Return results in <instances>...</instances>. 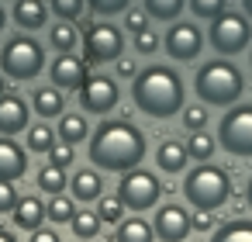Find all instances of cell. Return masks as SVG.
<instances>
[{
  "mask_svg": "<svg viewBox=\"0 0 252 242\" xmlns=\"http://www.w3.org/2000/svg\"><path fill=\"white\" fill-rule=\"evenodd\" d=\"M90 163L107 173H128L145 159V135L131 121H100L90 135Z\"/></svg>",
  "mask_w": 252,
  "mask_h": 242,
  "instance_id": "1",
  "label": "cell"
},
{
  "mask_svg": "<svg viewBox=\"0 0 252 242\" xmlns=\"http://www.w3.org/2000/svg\"><path fill=\"white\" fill-rule=\"evenodd\" d=\"M131 101L142 114L149 118H173L176 111H183L187 94H183V80L176 69L169 66H149L138 69L131 76Z\"/></svg>",
  "mask_w": 252,
  "mask_h": 242,
  "instance_id": "2",
  "label": "cell"
},
{
  "mask_svg": "<svg viewBox=\"0 0 252 242\" xmlns=\"http://www.w3.org/2000/svg\"><path fill=\"white\" fill-rule=\"evenodd\" d=\"M193 90H197V101L207 107H235L238 97L245 94V76L235 63H228L221 56V59H211L197 69Z\"/></svg>",
  "mask_w": 252,
  "mask_h": 242,
  "instance_id": "3",
  "label": "cell"
},
{
  "mask_svg": "<svg viewBox=\"0 0 252 242\" xmlns=\"http://www.w3.org/2000/svg\"><path fill=\"white\" fill-rule=\"evenodd\" d=\"M183 194L197 211H218L231 197V176L214 163H197L183 180Z\"/></svg>",
  "mask_w": 252,
  "mask_h": 242,
  "instance_id": "4",
  "label": "cell"
},
{
  "mask_svg": "<svg viewBox=\"0 0 252 242\" xmlns=\"http://www.w3.org/2000/svg\"><path fill=\"white\" fill-rule=\"evenodd\" d=\"M42 69H45V49L28 35H14L0 49V73H7L11 80H35Z\"/></svg>",
  "mask_w": 252,
  "mask_h": 242,
  "instance_id": "5",
  "label": "cell"
},
{
  "mask_svg": "<svg viewBox=\"0 0 252 242\" xmlns=\"http://www.w3.org/2000/svg\"><path fill=\"white\" fill-rule=\"evenodd\" d=\"M83 63L87 66H104V63H118L125 56V35L107 25V21H83Z\"/></svg>",
  "mask_w": 252,
  "mask_h": 242,
  "instance_id": "6",
  "label": "cell"
},
{
  "mask_svg": "<svg viewBox=\"0 0 252 242\" xmlns=\"http://www.w3.org/2000/svg\"><path fill=\"white\" fill-rule=\"evenodd\" d=\"M218 145L228 156L238 159H252V104H235L228 107V114L218 121Z\"/></svg>",
  "mask_w": 252,
  "mask_h": 242,
  "instance_id": "7",
  "label": "cell"
},
{
  "mask_svg": "<svg viewBox=\"0 0 252 242\" xmlns=\"http://www.w3.org/2000/svg\"><path fill=\"white\" fill-rule=\"evenodd\" d=\"M207 42H211V49L221 52V56H238L245 45H252V21H249L245 14L221 11V14L211 21Z\"/></svg>",
  "mask_w": 252,
  "mask_h": 242,
  "instance_id": "8",
  "label": "cell"
},
{
  "mask_svg": "<svg viewBox=\"0 0 252 242\" xmlns=\"http://www.w3.org/2000/svg\"><path fill=\"white\" fill-rule=\"evenodd\" d=\"M118 197H121V204L128 207V211H149V207H156L159 204V197H162V183H159V176L156 173H149V170H128V173H121V183H118Z\"/></svg>",
  "mask_w": 252,
  "mask_h": 242,
  "instance_id": "9",
  "label": "cell"
},
{
  "mask_svg": "<svg viewBox=\"0 0 252 242\" xmlns=\"http://www.w3.org/2000/svg\"><path fill=\"white\" fill-rule=\"evenodd\" d=\"M76 101L83 107V114H111L121 101V90L114 83V76L107 73H87V80L76 90Z\"/></svg>",
  "mask_w": 252,
  "mask_h": 242,
  "instance_id": "10",
  "label": "cell"
},
{
  "mask_svg": "<svg viewBox=\"0 0 252 242\" xmlns=\"http://www.w3.org/2000/svg\"><path fill=\"white\" fill-rule=\"evenodd\" d=\"M162 49L176 63H193L204 49V32L193 21H169V32L162 38Z\"/></svg>",
  "mask_w": 252,
  "mask_h": 242,
  "instance_id": "11",
  "label": "cell"
},
{
  "mask_svg": "<svg viewBox=\"0 0 252 242\" xmlns=\"http://www.w3.org/2000/svg\"><path fill=\"white\" fill-rule=\"evenodd\" d=\"M152 232H156V239H162V242H183V239H190V211L183 207V204H176V201H169V204H162L159 211H156V225H152Z\"/></svg>",
  "mask_w": 252,
  "mask_h": 242,
  "instance_id": "12",
  "label": "cell"
},
{
  "mask_svg": "<svg viewBox=\"0 0 252 242\" xmlns=\"http://www.w3.org/2000/svg\"><path fill=\"white\" fill-rule=\"evenodd\" d=\"M49 76H52V87H59L63 94L66 90H80V83L87 80V63L83 56H73V52H59L49 66Z\"/></svg>",
  "mask_w": 252,
  "mask_h": 242,
  "instance_id": "13",
  "label": "cell"
},
{
  "mask_svg": "<svg viewBox=\"0 0 252 242\" xmlns=\"http://www.w3.org/2000/svg\"><path fill=\"white\" fill-rule=\"evenodd\" d=\"M28 121H32V107H28L25 97H18V94H0V135L11 138V135L25 132Z\"/></svg>",
  "mask_w": 252,
  "mask_h": 242,
  "instance_id": "14",
  "label": "cell"
},
{
  "mask_svg": "<svg viewBox=\"0 0 252 242\" xmlns=\"http://www.w3.org/2000/svg\"><path fill=\"white\" fill-rule=\"evenodd\" d=\"M25 152H28V149H21L14 138L0 135V180L14 183V180H21V176L28 173V156H25Z\"/></svg>",
  "mask_w": 252,
  "mask_h": 242,
  "instance_id": "15",
  "label": "cell"
},
{
  "mask_svg": "<svg viewBox=\"0 0 252 242\" xmlns=\"http://www.w3.org/2000/svg\"><path fill=\"white\" fill-rule=\"evenodd\" d=\"M69 197L73 201H83V204H90V201H100L104 197V180H100V173L97 170H76L73 173V180H69Z\"/></svg>",
  "mask_w": 252,
  "mask_h": 242,
  "instance_id": "16",
  "label": "cell"
},
{
  "mask_svg": "<svg viewBox=\"0 0 252 242\" xmlns=\"http://www.w3.org/2000/svg\"><path fill=\"white\" fill-rule=\"evenodd\" d=\"M11 14H14V25H18V28L38 32V28L49 21V4H45V0H14Z\"/></svg>",
  "mask_w": 252,
  "mask_h": 242,
  "instance_id": "17",
  "label": "cell"
},
{
  "mask_svg": "<svg viewBox=\"0 0 252 242\" xmlns=\"http://www.w3.org/2000/svg\"><path fill=\"white\" fill-rule=\"evenodd\" d=\"M11 218H14V225H18V228L35 232V228H42V221H45V204H42L35 194L18 197V204H14V211H11Z\"/></svg>",
  "mask_w": 252,
  "mask_h": 242,
  "instance_id": "18",
  "label": "cell"
},
{
  "mask_svg": "<svg viewBox=\"0 0 252 242\" xmlns=\"http://www.w3.org/2000/svg\"><path fill=\"white\" fill-rule=\"evenodd\" d=\"M156 163L162 173H183L187 163H190V152H187V142H176V138H166L156 152Z\"/></svg>",
  "mask_w": 252,
  "mask_h": 242,
  "instance_id": "19",
  "label": "cell"
},
{
  "mask_svg": "<svg viewBox=\"0 0 252 242\" xmlns=\"http://www.w3.org/2000/svg\"><path fill=\"white\" fill-rule=\"evenodd\" d=\"M32 107L38 118H59L66 111V94L59 87H38L32 94Z\"/></svg>",
  "mask_w": 252,
  "mask_h": 242,
  "instance_id": "20",
  "label": "cell"
},
{
  "mask_svg": "<svg viewBox=\"0 0 252 242\" xmlns=\"http://www.w3.org/2000/svg\"><path fill=\"white\" fill-rule=\"evenodd\" d=\"M56 135H59L66 145L87 142V138H90V121H87V114H69V111H63V114H59V125H56Z\"/></svg>",
  "mask_w": 252,
  "mask_h": 242,
  "instance_id": "21",
  "label": "cell"
},
{
  "mask_svg": "<svg viewBox=\"0 0 252 242\" xmlns=\"http://www.w3.org/2000/svg\"><path fill=\"white\" fill-rule=\"evenodd\" d=\"M114 242H156V232L145 218H121L118 232H114Z\"/></svg>",
  "mask_w": 252,
  "mask_h": 242,
  "instance_id": "22",
  "label": "cell"
},
{
  "mask_svg": "<svg viewBox=\"0 0 252 242\" xmlns=\"http://www.w3.org/2000/svg\"><path fill=\"white\" fill-rule=\"evenodd\" d=\"M49 45H52L56 52H73V49L80 45V28H76V21H59V25H52Z\"/></svg>",
  "mask_w": 252,
  "mask_h": 242,
  "instance_id": "23",
  "label": "cell"
},
{
  "mask_svg": "<svg viewBox=\"0 0 252 242\" xmlns=\"http://www.w3.org/2000/svg\"><path fill=\"white\" fill-rule=\"evenodd\" d=\"M211 242H252V221L249 218H235L228 225H218Z\"/></svg>",
  "mask_w": 252,
  "mask_h": 242,
  "instance_id": "24",
  "label": "cell"
},
{
  "mask_svg": "<svg viewBox=\"0 0 252 242\" xmlns=\"http://www.w3.org/2000/svg\"><path fill=\"white\" fill-rule=\"evenodd\" d=\"M100 225H104L100 214L90 211V207L87 211H73V218H69V228H73L76 239H97L100 235Z\"/></svg>",
  "mask_w": 252,
  "mask_h": 242,
  "instance_id": "25",
  "label": "cell"
},
{
  "mask_svg": "<svg viewBox=\"0 0 252 242\" xmlns=\"http://www.w3.org/2000/svg\"><path fill=\"white\" fill-rule=\"evenodd\" d=\"M28 132V142H25V149L28 152H35V156H49V149L56 145V128H49V125H28L25 128Z\"/></svg>",
  "mask_w": 252,
  "mask_h": 242,
  "instance_id": "26",
  "label": "cell"
},
{
  "mask_svg": "<svg viewBox=\"0 0 252 242\" xmlns=\"http://www.w3.org/2000/svg\"><path fill=\"white\" fill-rule=\"evenodd\" d=\"M214 149H218V138H214L207 128H200V132H190V142H187V152H190V159H197V163H207V159L214 156Z\"/></svg>",
  "mask_w": 252,
  "mask_h": 242,
  "instance_id": "27",
  "label": "cell"
},
{
  "mask_svg": "<svg viewBox=\"0 0 252 242\" xmlns=\"http://www.w3.org/2000/svg\"><path fill=\"white\" fill-rule=\"evenodd\" d=\"M38 187L52 197V194H63L66 187H69V176H66V170L63 166H45V170H38Z\"/></svg>",
  "mask_w": 252,
  "mask_h": 242,
  "instance_id": "28",
  "label": "cell"
},
{
  "mask_svg": "<svg viewBox=\"0 0 252 242\" xmlns=\"http://www.w3.org/2000/svg\"><path fill=\"white\" fill-rule=\"evenodd\" d=\"M142 11L156 21H176L183 14V0H145Z\"/></svg>",
  "mask_w": 252,
  "mask_h": 242,
  "instance_id": "29",
  "label": "cell"
},
{
  "mask_svg": "<svg viewBox=\"0 0 252 242\" xmlns=\"http://www.w3.org/2000/svg\"><path fill=\"white\" fill-rule=\"evenodd\" d=\"M73 211H76V204H73V197H66V194H52V201L45 204V218L56 221V225H66V221L73 218Z\"/></svg>",
  "mask_w": 252,
  "mask_h": 242,
  "instance_id": "30",
  "label": "cell"
},
{
  "mask_svg": "<svg viewBox=\"0 0 252 242\" xmlns=\"http://www.w3.org/2000/svg\"><path fill=\"white\" fill-rule=\"evenodd\" d=\"M125 211H128V207L121 204V197H118V194H111V197H100V201H97V214H100V221H104V225H118V221L125 218Z\"/></svg>",
  "mask_w": 252,
  "mask_h": 242,
  "instance_id": "31",
  "label": "cell"
},
{
  "mask_svg": "<svg viewBox=\"0 0 252 242\" xmlns=\"http://www.w3.org/2000/svg\"><path fill=\"white\" fill-rule=\"evenodd\" d=\"M83 7H87V0H49V11L59 21H80Z\"/></svg>",
  "mask_w": 252,
  "mask_h": 242,
  "instance_id": "32",
  "label": "cell"
},
{
  "mask_svg": "<svg viewBox=\"0 0 252 242\" xmlns=\"http://www.w3.org/2000/svg\"><path fill=\"white\" fill-rule=\"evenodd\" d=\"M183 128H190V132H200L204 125H207V104H200V101H190V104H183Z\"/></svg>",
  "mask_w": 252,
  "mask_h": 242,
  "instance_id": "33",
  "label": "cell"
},
{
  "mask_svg": "<svg viewBox=\"0 0 252 242\" xmlns=\"http://www.w3.org/2000/svg\"><path fill=\"white\" fill-rule=\"evenodd\" d=\"M221 11H224V0H190V14H193V18L214 21Z\"/></svg>",
  "mask_w": 252,
  "mask_h": 242,
  "instance_id": "34",
  "label": "cell"
},
{
  "mask_svg": "<svg viewBox=\"0 0 252 242\" xmlns=\"http://www.w3.org/2000/svg\"><path fill=\"white\" fill-rule=\"evenodd\" d=\"M87 4H90L94 14H100V18H114V14H121V11L131 7V0H87Z\"/></svg>",
  "mask_w": 252,
  "mask_h": 242,
  "instance_id": "35",
  "label": "cell"
},
{
  "mask_svg": "<svg viewBox=\"0 0 252 242\" xmlns=\"http://www.w3.org/2000/svg\"><path fill=\"white\" fill-rule=\"evenodd\" d=\"M73 156H76V152H73V145H66V142H59V145L49 149V163H52V166H63V170L73 163Z\"/></svg>",
  "mask_w": 252,
  "mask_h": 242,
  "instance_id": "36",
  "label": "cell"
},
{
  "mask_svg": "<svg viewBox=\"0 0 252 242\" xmlns=\"http://www.w3.org/2000/svg\"><path fill=\"white\" fill-rule=\"evenodd\" d=\"M190 228H197V232H214V228H218V214H214V211H193V214H190Z\"/></svg>",
  "mask_w": 252,
  "mask_h": 242,
  "instance_id": "37",
  "label": "cell"
},
{
  "mask_svg": "<svg viewBox=\"0 0 252 242\" xmlns=\"http://www.w3.org/2000/svg\"><path fill=\"white\" fill-rule=\"evenodd\" d=\"M135 49H138L142 56H152V52L159 49V35H156V32H149V28H145V32H138V35H135Z\"/></svg>",
  "mask_w": 252,
  "mask_h": 242,
  "instance_id": "38",
  "label": "cell"
},
{
  "mask_svg": "<svg viewBox=\"0 0 252 242\" xmlns=\"http://www.w3.org/2000/svg\"><path fill=\"white\" fill-rule=\"evenodd\" d=\"M14 204H18V190H14V183L0 180V214L14 211Z\"/></svg>",
  "mask_w": 252,
  "mask_h": 242,
  "instance_id": "39",
  "label": "cell"
},
{
  "mask_svg": "<svg viewBox=\"0 0 252 242\" xmlns=\"http://www.w3.org/2000/svg\"><path fill=\"white\" fill-rule=\"evenodd\" d=\"M125 25H128L131 35H138V32L149 28V14H145V11H128V14H125Z\"/></svg>",
  "mask_w": 252,
  "mask_h": 242,
  "instance_id": "40",
  "label": "cell"
},
{
  "mask_svg": "<svg viewBox=\"0 0 252 242\" xmlns=\"http://www.w3.org/2000/svg\"><path fill=\"white\" fill-rule=\"evenodd\" d=\"M28 242H63V239H59V235H56L52 228H35Z\"/></svg>",
  "mask_w": 252,
  "mask_h": 242,
  "instance_id": "41",
  "label": "cell"
},
{
  "mask_svg": "<svg viewBox=\"0 0 252 242\" xmlns=\"http://www.w3.org/2000/svg\"><path fill=\"white\" fill-rule=\"evenodd\" d=\"M135 73H138V66H135L131 59H125V56H121V59H118V76H125V80H131Z\"/></svg>",
  "mask_w": 252,
  "mask_h": 242,
  "instance_id": "42",
  "label": "cell"
},
{
  "mask_svg": "<svg viewBox=\"0 0 252 242\" xmlns=\"http://www.w3.org/2000/svg\"><path fill=\"white\" fill-rule=\"evenodd\" d=\"M0 242H18V239H14V232H7V228H0Z\"/></svg>",
  "mask_w": 252,
  "mask_h": 242,
  "instance_id": "43",
  "label": "cell"
},
{
  "mask_svg": "<svg viewBox=\"0 0 252 242\" xmlns=\"http://www.w3.org/2000/svg\"><path fill=\"white\" fill-rule=\"evenodd\" d=\"M242 11H245V18L252 21V0H242Z\"/></svg>",
  "mask_w": 252,
  "mask_h": 242,
  "instance_id": "44",
  "label": "cell"
},
{
  "mask_svg": "<svg viewBox=\"0 0 252 242\" xmlns=\"http://www.w3.org/2000/svg\"><path fill=\"white\" fill-rule=\"evenodd\" d=\"M245 201H249V211H252V176H249V187H245Z\"/></svg>",
  "mask_w": 252,
  "mask_h": 242,
  "instance_id": "45",
  "label": "cell"
},
{
  "mask_svg": "<svg viewBox=\"0 0 252 242\" xmlns=\"http://www.w3.org/2000/svg\"><path fill=\"white\" fill-rule=\"evenodd\" d=\"M4 25H7V14H4V7H0V32H4Z\"/></svg>",
  "mask_w": 252,
  "mask_h": 242,
  "instance_id": "46",
  "label": "cell"
},
{
  "mask_svg": "<svg viewBox=\"0 0 252 242\" xmlns=\"http://www.w3.org/2000/svg\"><path fill=\"white\" fill-rule=\"evenodd\" d=\"M0 94H4V73H0Z\"/></svg>",
  "mask_w": 252,
  "mask_h": 242,
  "instance_id": "47",
  "label": "cell"
},
{
  "mask_svg": "<svg viewBox=\"0 0 252 242\" xmlns=\"http://www.w3.org/2000/svg\"><path fill=\"white\" fill-rule=\"evenodd\" d=\"M249 63H252V52H249Z\"/></svg>",
  "mask_w": 252,
  "mask_h": 242,
  "instance_id": "48",
  "label": "cell"
}]
</instances>
